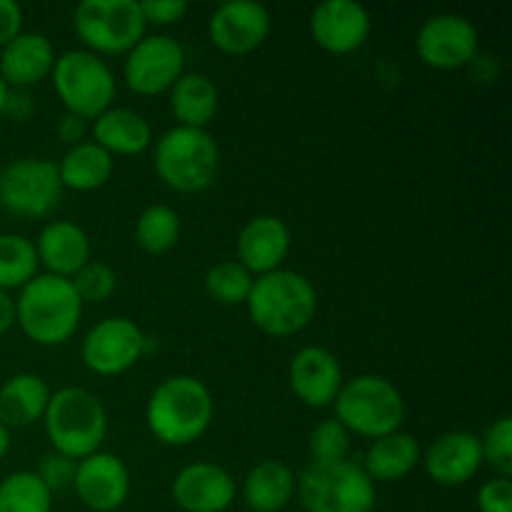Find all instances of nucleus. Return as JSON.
<instances>
[{
    "label": "nucleus",
    "mask_w": 512,
    "mask_h": 512,
    "mask_svg": "<svg viewBox=\"0 0 512 512\" xmlns=\"http://www.w3.org/2000/svg\"><path fill=\"white\" fill-rule=\"evenodd\" d=\"M213 415V395L195 375H170L155 385L145 405V423L150 433L173 448H183L203 438L213 425Z\"/></svg>",
    "instance_id": "1"
},
{
    "label": "nucleus",
    "mask_w": 512,
    "mask_h": 512,
    "mask_svg": "<svg viewBox=\"0 0 512 512\" xmlns=\"http://www.w3.org/2000/svg\"><path fill=\"white\" fill-rule=\"evenodd\" d=\"M245 308L255 328L265 335L290 338L313 323L318 293L303 273L280 268L253 280Z\"/></svg>",
    "instance_id": "2"
},
{
    "label": "nucleus",
    "mask_w": 512,
    "mask_h": 512,
    "mask_svg": "<svg viewBox=\"0 0 512 512\" xmlns=\"http://www.w3.org/2000/svg\"><path fill=\"white\" fill-rule=\"evenodd\" d=\"M83 318V300L73 283L58 275H35L15 298V325L35 345H63L73 338Z\"/></svg>",
    "instance_id": "3"
},
{
    "label": "nucleus",
    "mask_w": 512,
    "mask_h": 512,
    "mask_svg": "<svg viewBox=\"0 0 512 512\" xmlns=\"http://www.w3.org/2000/svg\"><path fill=\"white\" fill-rule=\"evenodd\" d=\"M43 428L55 453L78 463L100 450L108 435V413L90 390L60 388L50 395Z\"/></svg>",
    "instance_id": "4"
},
{
    "label": "nucleus",
    "mask_w": 512,
    "mask_h": 512,
    "mask_svg": "<svg viewBox=\"0 0 512 512\" xmlns=\"http://www.w3.org/2000/svg\"><path fill=\"white\" fill-rule=\"evenodd\" d=\"M153 165L168 188L178 193H203L218 178L220 148L208 130L175 125L155 143Z\"/></svg>",
    "instance_id": "5"
},
{
    "label": "nucleus",
    "mask_w": 512,
    "mask_h": 512,
    "mask_svg": "<svg viewBox=\"0 0 512 512\" xmlns=\"http://www.w3.org/2000/svg\"><path fill=\"white\" fill-rule=\"evenodd\" d=\"M333 408L335 420H340L350 435L370 440L398 433L405 420L403 393L388 378L373 373L345 380Z\"/></svg>",
    "instance_id": "6"
},
{
    "label": "nucleus",
    "mask_w": 512,
    "mask_h": 512,
    "mask_svg": "<svg viewBox=\"0 0 512 512\" xmlns=\"http://www.w3.org/2000/svg\"><path fill=\"white\" fill-rule=\"evenodd\" d=\"M295 495L305 512H373L375 483L360 463H310L300 473Z\"/></svg>",
    "instance_id": "7"
},
{
    "label": "nucleus",
    "mask_w": 512,
    "mask_h": 512,
    "mask_svg": "<svg viewBox=\"0 0 512 512\" xmlns=\"http://www.w3.org/2000/svg\"><path fill=\"white\" fill-rule=\"evenodd\" d=\"M53 88L63 100L65 113L95 120L100 113L113 108L115 75L100 55L90 50H68L58 55L53 65Z\"/></svg>",
    "instance_id": "8"
},
{
    "label": "nucleus",
    "mask_w": 512,
    "mask_h": 512,
    "mask_svg": "<svg viewBox=\"0 0 512 512\" xmlns=\"http://www.w3.org/2000/svg\"><path fill=\"white\" fill-rule=\"evenodd\" d=\"M73 25L95 55H128L148 28L135 0H83L75 8Z\"/></svg>",
    "instance_id": "9"
},
{
    "label": "nucleus",
    "mask_w": 512,
    "mask_h": 512,
    "mask_svg": "<svg viewBox=\"0 0 512 512\" xmlns=\"http://www.w3.org/2000/svg\"><path fill=\"white\" fill-rule=\"evenodd\" d=\"M63 195L58 165L45 158H18L0 170V205L18 218H45Z\"/></svg>",
    "instance_id": "10"
},
{
    "label": "nucleus",
    "mask_w": 512,
    "mask_h": 512,
    "mask_svg": "<svg viewBox=\"0 0 512 512\" xmlns=\"http://www.w3.org/2000/svg\"><path fill=\"white\" fill-rule=\"evenodd\" d=\"M150 338L130 318H105L88 330L80 345L83 365L95 375H123L148 353Z\"/></svg>",
    "instance_id": "11"
},
{
    "label": "nucleus",
    "mask_w": 512,
    "mask_h": 512,
    "mask_svg": "<svg viewBox=\"0 0 512 512\" xmlns=\"http://www.w3.org/2000/svg\"><path fill=\"white\" fill-rule=\"evenodd\" d=\"M480 38L473 20L460 13H438L425 20L415 38L418 58L433 70H458L478 58Z\"/></svg>",
    "instance_id": "12"
},
{
    "label": "nucleus",
    "mask_w": 512,
    "mask_h": 512,
    "mask_svg": "<svg viewBox=\"0 0 512 512\" xmlns=\"http://www.w3.org/2000/svg\"><path fill=\"white\" fill-rule=\"evenodd\" d=\"M185 70V50L170 35H145L123 63V80L138 95H160L173 88Z\"/></svg>",
    "instance_id": "13"
},
{
    "label": "nucleus",
    "mask_w": 512,
    "mask_h": 512,
    "mask_svg": "<svg viewBox=\"0 0 512 512\" xmlns=\"http://www.w3.org/2000/svg\"><path fill=\"white\" fill-rule=\"evenodd\" d=\"M273 18L258 0H230L210 15V43L225 55H248L268 40Z\"/></svg>",
    "instance_id": "14"
},
{
    "label": "nucleus",
    "mask_w": 512,
    "mask_h": 512,
    "mask_svg": "<svg viewBox=\"0 0 512 512\" xmlns=\"http://www.w3.org/2000/svg\"><path fill=\"white\" fill-rule=\"evenodd\" d=\"M73 490L80 503L93 512H113L123 508L130 495L128 465L113 453L88 455L75 465Z\"/></svg>",
    "instance_id": "15"
},
{
    "label": "nucleus",
    "mask_w": 512,
    "mask_h": 512,
    "mask_svg": "<svg viewBox=\"0 0 512 512\" xmlns=\"http://www.w3.org/2000/svg\"><path fill=\"white\" fill-rule=\"evenodd\" d=\"M290 390L305 408H328L343 388V368L333 350L323 345H305L290 360Z\"/></svg>",
    "instance_id": "16"
},
{
    "label": "nucleus",
    "mask_w": 512,
    "mask_h": 512,
    "mask_svg": "<svg viewBox=\"0 0 512 512\" xmlns=\"http://www.w3.org/2000/svg\"><path fill=\"white\" fill-rule=\"evenodd\" d=\"M370 25V13L355 0H323L310 15V35L333 55H348L363 48Z\"/></svg>",
    "instance_id": "17"
},
{
    "label": "nucleus",
    "mask_w": 512,
    "mask_h": 512,
    "mask_svg": "<svg viewBox=\"0 0 512 512\" xmlns=\"http://www.w3.org/2000/svg\"><path fill=\"white\" fill-rule=\"evenodd\" d=\"M425 473L443 488L470 483L483 468V450L478 435L468 430H450L438 435L420 455Z\"/></svg>",
    "instance_id": "18"
},
{
    "label": "nucleus",
    "mask_w": 512,
    "mask_h": 512,
    "mask_svg": "<svg viewBox=\"0 0 512 512\" xmlns=\"http://www.w3.org/2000/svg\"><path fill=\"white\" fill-rule=\"evenodd\" d=\"M290 228L278 215H255L238 235V263L253 278L283 268L290 253Z\"/></svg>",
    "instance_id": "19"
},
{
    "label": "nucleus",
    "mask_w": 512,
    "mask_h": 512,
    "mask_svg": "<svg viewBox=\"0 0 512 512\" xmlns=\"http://www.w3.org/2000/svg\"><path fill=\"white\" fill-rule=\"evenodd\" d=\"M173 500L185 512H225L235 500V480L213 463H190L175 475Z\"/></svg>",
    "instance_id": "20"
},
{
    "label": "nucleus",
    "mask_w": 512,
    "mask_h": 512,
    "mask_svg": "<svg viewBox=\"0 0 512 512\" xmlns=\"http://www.w3.org/2000/svg\"><path fill=\"white\" fill-rule=\"evenodd\" d=\"M55 60L53 43L43 33H20L0 50V80L8 88L28 90L50 78Z\"/></svg>",
    "instance_id": "21"
},
{
    "label": "nucleus",
    "mask_w": 512,
    "mask_h": 512,
    "mask_svg": "<svg viewBox=\"0 0 512 512\" xmlns=\"http://www.w3.org/2000/svg\"><path fill=\"white\" fill-rule=\"evenodd\" d=\"M33 245L38 263L48 270V275L70 280L83 265L90 263V238L73 220L48 223Z\"/></svg>",
    "instance_id": "22"
},
{
    "label": "nucleus",
    "mask_w": 512,
    "mask_h": 512,
    "mask_svg": "<svg viewBox=\"0 0 512 512\" xmlns=\"http://www.w3.org/2000/svg\"><path fill=\"white\" fill-rule=\"evenodd\" d=\"M93 143L110 155H140L153 145V128L130 108H108L93 120Z\"/></svg>",
    "instance_id": "23"
},
{
    "label": "nucleus",
    "mask_w": 512,
    "mask_h": 512,
    "mask_svg": "<svg viewBox=\"0 0 512 512\" xmlns=\"http://www.w3.org/2000/svg\"><path fill=\"white\" fill-rule=\"evenodd\" d=\"M420 455H423V448L418 438L398 430V433L373 440L360 468L373 483H398L418 468Z\"/></svg>",
    "instance_id": "24"
},
{
    "label": "nucleus",
    "mask_w": 512,
    "mask_h": 512,
    "mask_svg": "<svg viewBox=\"0 0 512 512\" xmlns=\"http://www.w3.org/2000/svg\"><path fill=\"white\" fill-rule=\"evenodd\" d=\"M50 388L40 375L18 373L0 388V423L5 428H28L40 423L50 403Z\"/></svg>",
    "instance_id": "25"
},
{
    "label": "nucleus",
    "mask_w": 512,
    "mask_h": 512,
    "mask_svg": "<svg viewBox=\"0 0 512 512\" xmlns=\"http://www.w3.org/2000/svg\"><path fill=\"white\" fill-rule=\"evenodd\" d=\"M293 468L283 460H260L253 465L243 483V500L253 512H280L288 508L295 495Z\"/></svg>",
    "instance_id": "26"
},
{
    "label": "nucleus",
    "mask_w": 512,
    "mask_h": 512,
    "mask_svg": "<svg viewBox=\"0 0 512 512\" xmlns=\"http://www.w3.org/2000/svg\"><path fill=\"white\" fill-rule=\"evenodd\" d=\"M170 113L183 128L205 130L220 108L218 85L203 73H183L178 83L168 90Z\"/></svg>",
    "instance_id": "27"
},
{
    "label": "nucleus",
    "mask_w": 512,
    "mask_h": 512,
    "mask_svg": "<svg viewBox=\"0 0 512 512\" xmlns=\"http://www.w3.org/2000/svg\"><path fill=\"white\" fill-rule=\"evenodd\" d=\"M113 155L105 153L98 143L85 140V143L73 145L68 153L60 158L58 175L63 190H75V193H93L108 185L113 178Z\"/></svg>",
    "instance_id": "28"
},
{
    "label": "nucleus",
    "mask_w": 512,
    "mask_h": 512,
    "mask_svg": "<svg viewBox=\"0 0 512 512\" xmlns=\"http://www.w3.org/2000/svg\"><path fill=\"white\" fill-rule=\"evenodd\" d=\"M180 240V215L170 205H150L135 220V243L148 255H165Z\"/></svg>",
    "instance_id": "29"
},
{
    "label": "nucleus",
    "mask_w": 512,
    "mask_h": 512,
    "mask_svg": "<svg viewBox=\"0 0 512 512\" xmlns=\"http://www.w3.org/2000/svg\"><path fill=\"white\" fill-rule=\"evenodd\" d=\"M38 255L33 240L18 233L0 235V290H20L38 275Z\"/></svg>",
    "instance_id": "30"
},
{
    "label": "nucleus",
    "mask_w": 512,
    "mask_h": 512,
    "mask_svg": "<svg viewBox=\"0 0 512 512\" xmlns=\"http://www.w3.org/2000/svg\"><path fill=\"white\" fill-rule=\"evenodd\" d=\"M0 512H53V493L38 475L20 470L0 483Z\"/></svg>",
    "instance_id": "31"
},
{
    "label": "nucleus",
    "mask_w": 512,
    "mask_h": 512,
    "mask_svg": "<svg viewBox=\"0 0 512 512\" xmlns=\"http://www.w3.org/2000/svg\"><path fill=\"white\" fill-rule=\"evenodd\" d=\"M253 275L238 263V260H223L208 268L203 285L208 298L220 305H245L250 288H253Z\"/></svg>",
    "instance_id": "32"
},
{
    "label": "nucleus",
    "mask_w": 512,
    "mask_h": 512,
    "mask_svg": "<svg viewBox=\"0 0 512 512\" xmlns=\"http://www.w3.org/2000/svg\"><path fill=\"white\" fill-rule=\"evenodd\" d=\"M310 463H343L350 460V433L340 420H323L313 428L308 438Z\"/></svg>",
    "instance_id": "33"
},
{
    "label": "nucleus",
    "mask_w": 512,
    "mask_h": 512,
    "mask_svg": "<svg viewBox=\"0 0 512 512\" xmlns=\"http://www.w3.org/2000/svg\"><path fill=\"white\" fill-rule=\"evenodd\" d=\"M480 450H483V465H490L500 478L512 475V420L498 418L485 435L480 438Z\"/></svg>",
    "instance_id": "34"
},
{
    "label": "nucleus",
    "mask_w": 512,
    "mask_h": 512,
    "mask_svg": "<svg viewBox=\"0 0 512 512\" xmlns=\"http://www.w3.org/2000/svg\"><path fill=\"white\" fill-rule=\"evenodd\" d=\"M78 298L85 303H105L110 295L118 288V278H115V270L110 265L98 263V260H90L88 265L78 270V273L70 278Z\"/></svg>",
    "instance_id": "35"
},
{
    "label": "nucleus",
    "mask_w": 512,
    "mask_h": 512,
    "mask_svg": "<svg viewBox=\"0 0 512 512\" xmlns=\"http://www.w3.org/2000/svg\"><path fill=\"white\" fill-rule=\"evenodd\" d=\"M75 460L65 458V455L60 453H48L40 458V465H38V478L43 480L45 488L50 490V493H60V490H68L73 488V478H75Z\"/></svg>",
    "instance_id": "36"
},
{
    "label": "nucleus",
    "mask_w": 512,
    "mask_h": 512,
    "mask_svg": "<svg viewBox=\"0 0 512 512\" xmlns=\"http://www.w3.org/2000/svg\"><path fill=\"white\" fill-rule=\"evenodd\" d=\"M480 512H512V480L495 475L478 490Z\"/></svg>",
    "instance_id": "37"
},
{
    "label": "nucleus",
    "mask_w": 512,
    "mask_h": 512,
    "mask_svg": "<svg viewBox=\"0 0 512 512\" xmlns=\"http://www.w3.org/2000/svg\"><path fill=\"white\" fill-rule=\"evenodd\" d=\"M140 13L148 25H175L188 13V3L185 0H143Z\"/></svg>",
    "instance_id": "38"
},
{
    "label": "nucleus",
    "mask_w": 512,
    "mask_h": 512,
    "mask_svg": "<svg viewBox=\"0 0 512 512\" xmlns=\"http://www.w3.org/2000/svg\"><path fill=\"white\" fill-rule=\"evenodd\" d=\"M23 33V8L15 0H0V50Z\"/></svg>",
    "instance_id": "39"
},
{
    "label": "nucleus",
    "mask_w": 512,
    "mask_h": 512,
    "mask_svg": "<svg viewBox=\"0 0 512 512\" xmlns=\"http://www.w3.org/2000/svg\"><path fill=\"white\" fill-rule=\"evenodd\" d=\"M85 135H88V120L80 118V115L65 113L63 118L58 120V138L63 140L65 145H78L85 143Z\"/></svg>",
    "instance_id": "40"
},
{
    "label": "nucleus",
    "mask_w": 512,
    "mask_h": 512,
    "mask_svg": "<svg viewBox=\"0 0 512 512\" xmlns=\"http://www.w3.org/2000/svg\"><path fill=\"white\" fill-rule=\"evenodd\" d=\"M35 105L30 100L28 90H18V88H8V98H5V113L10 115L13 120H28L33 115Z\"/></svg>",
    "instance_id": "41"
},
{
    "label": "nucleus",
    "mask_w": 512,
    "mask_h": 512,
    "mask_svg": "<svg viewBox=\"0 0 512 512\" xmlns=\"http://www.w3.org/2000/svg\"><path fill=\"white\" fill-rule=\"evenodd\" d=\"M15 325V298L0 290V335L8 333Z\"/></svg>",
    "instance_id": "42"
},
{
    "label": "nucleus",
    "mask_w": 512,
    "mask_h": 512,
    "mask_svg": "<svg viewBox=\"0 0 512 512\" xmlns=\"http://www.w3.org/2000/svg\"><path fill=\"white\" fill-rule=\"evenodd\" d=\"M8 450H10V430L0 423V460L8 455Z\"/></svg>",
    "instance_id": "43"
},
{
    "label": "nucleus",
    "mask_w": 512,
    "mask_h": 512,
    "mask_svg": "<svg viewBox=\"0 0 512 512\" xmlns=\"http://www.w3.org/2000/svg\"><path fill=\"white\" fill-rule=\"evenodd\" d=\"M5 98H8V85L0 80V118H3V113H5Z\"/></svg>",
    "instance_id": "44"
}]
</instances>
